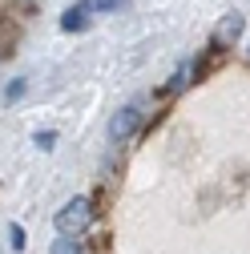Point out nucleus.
<instances>
[{
	"instance_id": "7",
	"label": "nucleus",
	"mask_w": 250,
	"mask_h": 254,
	"mask_svg": "<svg viewBox=\"0 0 250 254\" xmlns=\"http://www.w3.org/2000/svg\"><path fill=\"white\" fill-rule=\"evenodd\" d=\"M49 254H81V246H77V242H73V238H57V242H53V250H49Z\"/></svg>"
},
{
	"instance_id": "3",
	"label": "nucleus",
	"mask_w": 250,
	"mask_h": 254,
	"mask_svg": "<svg viewBox=\"0 0 250 254\" xmlns=\"http://www.w3.org/2000/svg\"><path fill=\"white\" fill-rule=\"evenodd\" d=\"M238 33H242V12H226L222 24L214 28V45H234Z\"/></svg>"
},
{
	"instance_id": "4",
	"label": "nucleus",
	"mask_w": 250,
	"mask_h": 254,
	"mask_svg": "<svg viewBox=\"0 0 250 254\" xmlns=\"http://www.w3.org/2000/svg\"><path fill=\"white\" fill-rule=\"evenodd\" d=\"M93 20V12L81 4V0H77V4L73 8H65V16H61V28H65V33H81V28Z\"/></svg>"
},
{
	"instance_id": "2",
	"label": "nucleus",
	"mask_w": 250,
	"mask_h": 254,
	"mask_svg": "<svg viewBox=\"0 0 250 254\" xmlns=\"http://www.w3.org/2000/svg\"><path fill=\"white\" fill-rule=\"evenodd\" d=\"M137 121H141V113H137L133 105L117 109V113H113V121H109V141H113V145L129 141V137H133V129H137Z\"/></svg>"
},
{
	"instance_id": "6",
	"label": "nucleus",
	"mask_w": 250,
	"mask_h": 254,
	"mask_svg": "<svg viewBox=\"0 0 250 254\" xmlns=\"http://www.w3.org/2000/svg\"><path fill=\"white\" fill-rule=\"evenodd\" d=\"M89 12H113V8H125V0H81Z\"/></svg>"
},
{
	"instance_id": "9",
	"label": "nucleus",
	"mask_w": 250,
	"mask_h": 254,
	"mask_svg": "<svg viewBox=\"0 0 250 254\" xmlns=\"http://www.w3.org/2000/svg\"><path fill=\"white\" fill-rule=\"evenodd\" d=\"M16 97H24V81H12V85L4 89V101H16Z\"/></svg>"
},
{
	"instance_id": "8",
	"label": "nucleus",
	"mask_w": 250,
	"mask_h": 254,
	"mask_svg": "<svg viewBox=\"0 0 250 254\" xmlns=\"http://www.w3.org/2000/svg\"><path fill=\"white\" fill-rule=\"evenodd\" d=\"M8 238H12V250H24V230L16 226V222L8 226Z\"/></svg>"
},
{
	"instance_id": "1",
	"label": "nucleus",
	"mask_w": 250,
	"mask_h": 254,
	"mask_svg": "<svg viewBox=\"0 0 250 254\" xmlns=\"http://www.w3.org/2000/svg\"><path fill=\"white\" fill-rule=\"evenodd\" d=\"M89 222H93V202H89V198H69L65 210H57V230H61V238H73V234L89 230Z\"/></svg>"
},
{
	"instance_id": "10",
	"label": "nucleus",
	"mask_w": 250,
	"mask_h": 254,
	"mask_svg": "<svg viewBox=\"0 0 250 254\" xmlns=\"http://www.w3.org/2000/svg\"><path fill=\"white\" fill-rule=\"evenodd\" d=\"M53 141H57V133H49V129L37 133V145H41V149H53Z\"/></svg>"
},
{
	"instance_id": "5",
	"label": "nucleus",
	"mask_w": 250,
	"mask_h": 254,
	"mask_svg": "<svg viewBox=\"0 0 250 254\" xmlns=\"http://www.w3.org/2000/svg\"><path fill=\"white\" fill-rule=\"evenodd\" d=\"M194 73H198V61H190V65H182L178 73H174V81H170V93H178V89H186L194 81Z\"/></svg>"
}]
</instances>
